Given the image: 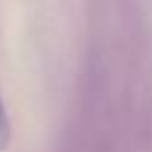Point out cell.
<instances>
[{"instance_id": "6da1fadb", "label": "cell", "mask_w": 152, "mask_h": 152, "mask_svg": "<svg viewBox=\"0 0 152 152\" xmlns=\"http://www.w3.org/2000/svg\"><path fill=\"white\" fill-rule=\"evenodd\" d=\"M10 142V121H7V112H5V104L0 100V152L7 147Z\"/></svg>"}]
</instances>
